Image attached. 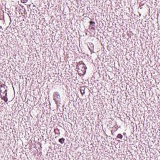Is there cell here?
<instances>
[{
  "label": "cell",
  "mask_w": 160,
  "mask_h": 160,
  "mask_svg": "<svg viewBox=\"0 0 160 160\" xmlns=\"http://www.w3.org/2000/svg\"><path fill=\"white\" fill-rule=\"evenodd\" d=\"M76 70H77V71L78 73V74L81 76L84 75L85 73H86V68L85 64H84V63L83 61H80L77 64V67H76Z\"/></svg>",
  "instance_id": "1"
}]
</instances>
